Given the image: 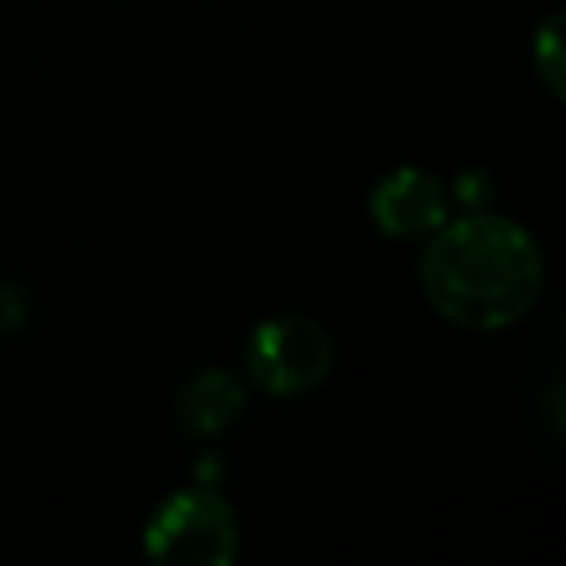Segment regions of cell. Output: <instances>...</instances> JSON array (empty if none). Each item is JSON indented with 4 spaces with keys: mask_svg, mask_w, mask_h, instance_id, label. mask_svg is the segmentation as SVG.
Masks as SVG:
<instances>
[{
    "mask_svg": "<svg viewBox=\"0 0 566 566\" xmlns=\"http://www.w3.org/2000/svg\"><path fill=\"white\" fill-rule=\"evenodd\" d=\"M419 283L431 307L465 331H501L532 311L543 287V256L524 226L473 210L431 233Z\"/></svg>",
    "mask_w": 566,
    "mask_h": 566,
    "instance_id": "1",
    "label": "cell"
},
{
    "mask_svg": "<svg viewBox=\"0 0 566 566\" xmlns=\"http://www.w3.org/2000/svg\"><path fill=\"white\" fill-rule=\"evenodd\" d=\"M535 71L547 78V86L563 90V40H558V17H551L543 24V32L535 35Z\"/></svg>",
    "mask_w": 566,
    "mask_h": 566,
    "instance_id": "6",
    "label": "cell"
},
{
    "mask_svg": "<svg viewBox=\"0 0 566 566\" xmlns=\"http://www.w3.org/2000/svg\"><path fill=\"white\" fill-rule=\"evenodd\" d=\"M334 365V342L303 315L268 318L249 338V373L264 392L300 396L323 385Z\"/></svg>",
    "mask_w": 566,
    "mask_h": 566,
    "instance_id": "3",
    "label": "cell"
},
{
    "mask_svg": "<svg viewBox=\"0 0 566 566\" xmlns=\"http://www.w3.org/2000/svg\"><path fill=\"white\" fill-rule=\"evenodd\" d=\"M32 315V300L24 295V287L17 283H0V334H12L28 323Z\"/></svg>",
    "mask_w": 566,
    "mask_h": 566,
    "instance_id": "7",
    "label": "cell"
},
{
    "mask_svg": "<svg viewBox=\"0 0 566 566\" xmlns=\"http://www.w3.org/2000/svg\"><path fill=\"white\" fill-rule=\"evenodd\" d=\"M450 218V198L434 175L419 171V167H400V171L385 175L373 190V221L380 233L400 237V241H419L431 237L447 226Z\"/></svg>",
    "mask_w": 566,
    "mask_h": 566,
    "instance_id": "4",
    "label": "cell"
},
{
    "mask_svg": "<svg viewBox=\"0 0 566 566\" xmlns=\"http://www.w3.org/2000/svg\"><path fill=\"white\" fill-rule=\"evenodd\" d=\"M148 551L179 566H221L237 555V516L210 489L167 496L148 524Z\"/></svg>",
    "mask_w": 566,
    "mask_h": 566,
    "instance_id": "2",
    "label": "cell"
},
{
    "mask_svg": "<svg viewBox=\"0 0 566 566\" xmlns=\"http://www.w3.org/2000/svg\"><path fill=\"white\" fill-rule=\"evenodd\" d=\"M241 411H244V388L226 369L198 373L175 396V423L187 434H198V439L229 431L241 419Z\"/></svg>",
    "mask_w": 566,
    "mask_h": 566,
    "instance_id": "5",
    "label": "cell"
}]
</instances>
